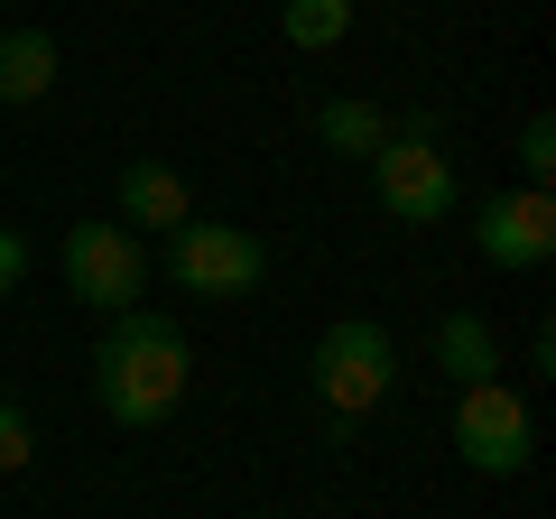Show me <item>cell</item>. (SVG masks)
<instances>
[{
	"label": "cell",
	"mask_w": 556,
	"mask_h": 519,
	"mask_svg": "<svg viewBox=\"0 0 556 519\" xmlns=\"http://www.w3.org/2000/svg\"><path fill=\"white\" fill-rule=\"evenodd\" d=\"M473 251L492 260V269H538V260L556 251V195H547V186H510V195H492L473 214Z\"/></svg>",
	"instance_id": "7"
},
{
	"label": "cell",
	"mask_w": 556,
	"mask_h": 519,
	"mask_svg": "<svg viewBox=\"0 0 556 519\" xmlns=\"http://www.w3.org/2000/svg\"><path fill=\"white\" fill-rule=\"evenodd\" d=\"M167 279L186 288V298H251L260 279H269V241L251 232V223H177L167 232Z\"/></svg>",
	"instance_id": "4"
},
{
	"label": "cell",
	"mask_w": 556,
	"mask_h": 519,
	"mask_svg": "<svg viewBox=\"0 0 556 519\" xmlns=\"http://www.w3.org/2000/svg\"><path fill=\"white\" fill-rule=\"evenodd\" d=\"M28 455H38V427H28L20 400H0V473H20Z\"/></svg>",
	"instance_id": "13"
},
{
	"label": "cell",
	"mask_w": 556,
	"mask_h": 519,
	"mask_svg": "<svg viewBox=\"0 0 556 519\" xmlns=\"http://www.w3.org/2000/svg\"><path fill=\"white\" fill-rule=\"evenodd\" d=\"M20 279H28V241L10 232V223H0V298H10V288H20Z\"/></svg>",
	"instance_id": "15"
},
{
	"label": "cell",
	"mask_w": 556,
	"mask_h": 519,
	"mask_svg": "<svg viewBox=\"0 0 556 519\" xmlns=\"http://www.w3.org/2000/svg\"><path fill=\"white\" fill-rule=\"evenodd\" d=\"M186 371H195V353H186L177 316H159V306H121V316L102 325V343H93V400H102V418L130 427V436H149V427L177 418Z\"/></svg>",
	"instance_id": "1"
},
{
	"label": "cell",
	"mask_w": 556,
	"mask_h": 519,
	"mask_svg": "<svg viewBox=\"0 0 556 519\" xmlns=\"http://www.w3.org/2000/svg\"><path fill=\"white\" fill-rule=\"evenodd\" d=\"M343 28H353V0H288V10H278V38L298 47V56L343 47Z\"/></svg>",
	"instance_id": "12"
},
{
	"label": "cell",
	"mask_w": 556,
	"mask_h": 519,
	"mask_svg": "<svg viewBox=\"0 0 556 519\" xmlns=\"http://www.w3.org/2000/svg\"><path fill=\"white\" fill-rule=\"evenodd\" d=\"M121 223L130 232H177V223H195V195L167 159H130L121 167Z\"/></svg>",
	"instance_id": "8"
},
{
	"label": "cell",
	"mask_w": 556,
	"mask_h": 519,
	"mask_svg": "<svg viewBox=\"0 0 556 519\" xmlns=\"http://www.w3.org/2000/svg\"><path fill=\"white\" fill-rule=\"evenodd\" d=\"M56 28H10L0 38V102H47L56 93Z\"/></svg>",
	"instance_id": "9"
},
{
	"label": "cell",
	"mask_w": 556,
	"mask_h": 519,
	"mask_svg": "<svg viewBox=\"0 0 556 519\" xmlns=\"http://www.w3.org/2000/svg\"><path fill=\"white\" fill-rule=\"evenodd\" d=\"M455 445H464L473 473H529V455H538L529 400H519L510 380H473V390H455Z\"/></svg>",
	"instance_id": "6"
},
{
	"label": "cell",
	"mask_w": 556,
	"mask_h": 519,
	"mask_svg": "<svg viewBox=\"0 0 556 519\" xmlns=\"http://www.w3.org/2000/svg\"><path fill=\"white\" fill-rule=\"evenodd\" d=\"M437 371L455 380V390H473V380H501V343H492V325H482L473 306H455V316L437 325Z\"/></svg>",
	"instance_id": "10"
},
{
	"label": "cell",
	"mask_w": 556,
	"mask_h": 519,
	"mask_svg": "<svg viewBox=\"0 0 556 519\" xmlns=\"http://www.w3.org/2000/svg\"><path fill=\"white\" fill-rule=\"evenodd\" d=\"M547 167H556V121L538 112L529 130H519V177H529V186H547Z\"/></svg>",
	"instance_id": "14"
},
{
	"label": "cell",
	"mask_w": 556,
	"mask_h": 519,
	"mask_svg": "<svg viewBox=\"0 0 556 519\" xmlns=\"http://www.w3.org/2000/svg\"><path fill=\"white\" fill-rule=\"evenodd\" d=\"M316 140L334 149V159H380V140H390V112L380 102H362V93H334L316 112Z\"/></svg>",
	"instance_id": "11"
},
{
	"label": "cell",
	"mask_w": 556,
	"mask_h": 519,
	"mask_svg": "<svg viewBox=\"0 0 556 519\" xmlns=\"http://www.w3.org/2000/svg\"><path fill=\"white\" fill-rule=\"evenodd\" d=\"M371 195H380L390 223H445V214H455V159L437 149V121H427V112H408L390 140H380Z\"/></svg>",
	"instance_id": "3"
},
{
	"label": "cell",
	"mask_w": 556,
	"mask_h": 519,
	"mask_svg": "<svg viewBox=\"0 0 556 519\" xmlns=\"http://www.w3.org/2000/svg\"><path fill=\"white\" fill-rule=\"evenodd\" d=\"M316 400H325V418H343V427H362L380 400H390V380H399V353H390V325L380 316H334L316 334Z\"/></svg>",
	"instance_id": "2"
},
{
	"label": "cell",
	"mask_w": 556,
	"mask_h": 519,
	"mask_svg": "<svg viewBox=\"0 0 556 519\" xmlns=\"http://www.w3.org/2000/svg\"><path fill=\"white\" fill-rule=\"evenodd\" d=\"M56 269H65V288H75L93 316H121V306L149 288V251H139L130 223H75V232L56 241Z\"/></svg>",
	"instance_id": "5"
}]
</instances>
